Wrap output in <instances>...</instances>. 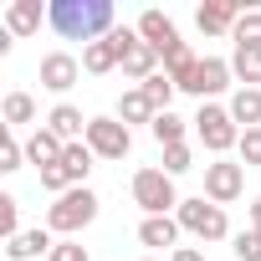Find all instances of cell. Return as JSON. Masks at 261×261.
<instances>
[{
	"label": "cell",
	"instance_id": "6da1fadb",
	"mask_svg": "<svg viewBox=\"0 0 261 261\" xmlns=\"http://www.w3.org/2000/svg\"><path fill=\"white\" fill-rule=\"evenodd\" d=\"M46 21H51L57 36L82 41V46L118 31V26H113V0H51V6H46Z\"/></svg>",
	"mask_w": 261,
	"mask_h": 261
},
{
	"label": "cell",
	"instance_id": "7a4b0ae2",
	"mask_svg": "<svg viewBox=\"0 0 261 261\" xmlns=\"http://www.w3.org/2000/svg\"><path fill=\"white\" fill-rule=\"evenodd\" d=\"M97 220V195L87 190V185H77V190H67V195H57L51 200V210H46V230L51 236H77V230H87Z\"/></svg>",
	"mask_w": 261,
	"mask_h": 261
},
{
	"label": "cell",
	"instance_id": "3957f363",
	"mask_svg": "<svg viewBox=\"0 0 261 261\" xmlns=\"http://www.w3.org/2000/svg\"><path fill=\"white\" fill-rule=\"evenodd\" d=\"M174 220H179V230H190L195 241H225L230 236V220H225V210L215 205V200H179V210H174Z\"/></svg>",
	"mask_w": 261,
	"mask_h": 261
},
{
	"label": "cell",
	"instance_id": "277c9868",
	"mask_svg": "<svg viewBox=\"0 0 261 261\" xmlns=\"http://www.w3.org/2000/svg\"><path fill=\"white\" fill-rule=\"evenodd\" d=\"M190 123H195V134H200V144H205L210 154H225V149L241 144V128H236L230 108H220V102H200V113H195Z\"/></svg>",
	"mask_w": 261,
	"mask_h": 261
},
{
	"label": "cell",
	"instance_id": "5b68a950",
	"mask_svg": "<svg viewBox=\"0 0 261 261\" xmlns=\"http://www.w3.org/2000/svg\"><path fill=\"white\" fill-rule=\"evenodd\" d=\"M134 205H139L144 215H169V210H179L174 179H169L164 169H139V174H134Z\"/></svg>",
	"mask_w": 261,
	"mask_h": 261
},
{
	"label": "cell",
	"instance_id": "8992f818",
	"mask_svg": "<svg viewBox=\"0 0 261 261\" xmlns=\"http://www.w3.org/2000/svg\"><path fill=\"white\" fill-rule=\"evenodd\" d=\"M241 190H246V164H230V159L205 164V200H215L225 210L230 200H241Z\"/></svg>",
	"mask_w": 261,
	"mask_h": 261
},
{
	"label": "cell",
	"instance_id": "52a82bcc",
	"mask_svg": "<svg viewBox=\"0 0 261 261\" xmlns=\"http://www.w3.org/2000/svg\"><path fill=\"white\" fill-rule=\"evenodd\" d=\"M87 149L97 159H123L128 149H134V134H128L118 118H92L87 123Z\"/></svg>",
	"mask_w": 261,
	"mask_h": 261
},
{
	"label": "cell",
	"instance_id": "ba28073f",
	"mask_svg": "<svg viewBox=\"0 0 261 261\" xmlns=\"http://www.w3.org/2000/svg\"><path fill=\"white\" fill-rule=\"evenodd\" d=\"M241 16H246V11L236 6V0H205V6L195 11V26H200L205 36H230Z\"/></svg>",
	"mask_w": 261,
	"mask_h": 261
},
{
	"label": "cell",
	"instance_id": "9c48e42d",
	"mask_svg": "<svg viewBox=\"0 0 261 261\" xmlns=\"http://www.w3.org/2000/svg\"><path fill=\"white\" fill-rule=\"evenodd\" d=\"M77 77H82V62L72 51H46L41 57V87L67 92V87H77Z\"/></svg>",
	"mask_w": 261,
	"mask_h": 261
},
{
	"label": "cell",
	"instance_id": "30bf717a",
	"mask_svg": "<svg viewBox=\"0 0 261 261\" xmlns=\"http://www.w3.org/2000/svg\"><path fill=\"white\" fill-rule=\"evenodd\" d=\"M134 31H139V36L159 51V62H164V51H174V46H179V31H174V21H169L164 11H144Z\"/></svg>",
	"mask_w": 261,
	"mask_h": 261
},
{
	"label": "cell",
	"instance_id": "8fae6325",
	"mask_svg": "<svg viewBox=\"0 0 261 261\" xmlns=\"http://www.w3.org/2000/svg\"><path fill=\"white\" fill-rule=\"evenodd\" d=\"M230 62H220V57H200V67H195V82H190V92L205 102V97H215V92H225L230 87Z\"/></svg>",
	"mask_w": 261,
	"mask_h": 261
},
{
	"label": "cell",
	"instance_id": "7c38bea8",
	"mask_svg": "<svg viewBox=\"0 0 261 261\" xmlns=\"http://www.w3.org/2000/svg\"><path fill=\"white\" fill-rule=\"evenodd\" d=\"M87 123H92V118H82V108H72V102H57V108L46 113V128H51L62 144H82V139H87Z\"/></svg>",
	"mask_w": 261,
	"mask_h": 261
},
{
	"label": "cell",
	"instance_id": "4fadbf2b",
	"mask_svg": "<svg viewBox=\"0 0 261 261\" xmlns=\"http://www.w3.org/2000/svg\"><path fill=\"white\" fill-rule=\"evenodd\" d=\"M139 241H144L149 251H179V220H174V215H144Z\"/></svg>",
	"mask_w": 261,
	"mask_h": 261
},
{
	"label": "cell",
	"instance_id": "5bb4252c",
	"mask_svg": "<svg viewBox=\"0 0 261 261\" xmlns=\"http://www.w3.org/2000/svg\"><path fill=\"white\" fill-rule=\"evenodd\" d=\"M118 67H123V77H134V82L144 87V82H149V77L159 72V51H154V46H149V41L139 36L134 46H128V51H123V62H118Z\"/></svg>",
	"mask_w": 261,
	"mask_h": 261
},
{
	"label": "cell",
	"instance_id": "9a60e30c",
	"mask_svg": "<svg viewBox=\"0 0 261 261\" xmlns=\"http://www.w3.org/2000/svg\"><path fill=\"white\" fill-rule=\"evenodd\" d=\"M62 154H67V144H62V139L51 134V128H46V123H41V128H36V134L26 139V159H31L36 169H51V164H62Z\"/></svg>",
	"mask_w": 261,
	"mask_h": 261
},
{
	"label": "cell",
	"instance_id": "2e32d148",
	"mask_svg": "<svg viewBox=\"0 0 261 261\" xmlns=\"http://www.w3.org/2000/svg\"><path fill=\"white\" fill-rule=\"evenodd\" d=\"M51 230H21L16 241H6V256L11 261H36V256H51Z\"/></svg>",
	"mask_w": 261,
	"mask_h": 261
},
{
	"label": "cell",
	"instance_id": "e0dca14e",
	"mask_svg": "<svg viewBox=\"0 0 261 261\" xmlns=\"http://www.w3.org/2000/svg\"><path fill=\"white\" fill-rule=\"evenodd\" d=\"M154 118H159V108L144 97V87H134V92L118 97V123H123V128H134V123H149V128H154Z\"/></svg>",
	"mask_w": 261,
	"mask_h": 261
},
{
	"label": "cell",
	"instance_id": "ac0fdd59",
	"mask_svg": "<svg viewBox=\"0 0 261 261\" xmlns=\"http://www.w3.org/2000/svg\"><path fill=\"white\" fill-rule=\"evenodd\" d=\"M230 118H236L241 134H246V128H261V87H236V97H230Z\"/></svg>",
	"mask_w": 261,
	"mask_h": 261
},
{
	"label": "cell",
	"instance_id": "d6986e66",
	"mask_svg": "<svg viewBox=\"0 0 261 261\" xmlns=\"http://www.w3.org/2000/svg\"><path fill=\"white\" fill-rule=\"evenodd\" d=\"M118 62H123V51L113 46V36H102V41H87V46H82V72H92V77L113 72Z\"/></svg>",
	"mask_w": 261,
	"mask_h": 261
},
{
	"label": "cell",
	"instance_id": "ffe728a7",
	"mask_svg": "<svg viewBox=\"0 0 261 261\" xmlns=\"http://www.w3.org/2000/svg\"><path fill=\"white\" fill-rule=\"evenodd\" d=\"M36 26H41V0H11L6 31H11V36H31Z\"/></svg>",
	"mask_w": 261,
	"mask_h": 261
},
{
	"label": "cell",
	"instance_id": "44dd1931",
	"mask_svg": "<svg viewBox=\"0 0 261 261\" xmlns=\"http://www.w3.org/2000/svg\"><path fill=\"white\" fill-rule=\"evenodd\" d=\"M92 159H97V154L87 149V139H82V144H67V154H62V174L72 179V190H77V185H87V174H92Z\"/></svg>",
	"mask_w": 261,
	"mask_h": 261
},
{
	"label": "cell",
	"instance_id": "7402d4cb",
	"mask_svg": "<svg viewBox=\"0 0 261 261\" xmlns=\"http://www.w3.org/2000/svg\"><path fill=\"white\" fill-rule=\"evenodd\" d=\"M230 72L241 77V87H261V46H236Z\"/></svg>",
	"mask_w": 261,
	"mask_h": 261
},
{
	"label": "cell",
	"instance_id": "603a6c76",
	"mask_svg": "<svg viewBox=\"0 0 261 261\" xmlns=\"http://www.w3.org/2000/svg\"><path fill=\"white\" fill-rule=\"evenodd\" d=\"M149 134L159 139V149H174V144H185V118H179V113H159Z\"/></svg>",
	"mask_w": 261,
	"mask_h": 261
},
{
	"label": "cell",
	"instance_id": "cb8c5ba5",
	"mask_svg": "<svg viewBox=\"0 0 261 261\" xmlns=\"http://www.w3.org/2000/svg\"><path fill=\"white\" fill-rule=\"evenodd\" d=\"M174 92H179V87L169 82V72H154V77L144 82V97H149V102H154L159 113H169V102H174Z\"/></svg>",
	"mask_w": 261,
	"mask_h": 261
},
{
	"label": "cell",
	"instance_id": "d4e9b609",
	"mask_svg": "<svg viewBox=\"0 0 261 261\" xmlns=\"http://www.w3.org/2000/svg\"><path fill=\"white\" fill-rule=\"evenodd\" d=\"M36 118V97L31 92H11L6 97V128H21V123H31Z\"/></svg>",
	"mask_w": 261,
	"mask_h": 261
},
{
	"label": "cell",
	"instance_id": "484cf974",
	"mask_svg": "<svg viewBox=\"0 0 261 261\" xmlns=\"http://www.w3.org/2000/svg\"><path fill=\"white\" fill-rule=\"evenodd\" d=\"M230 41H236V46H261V11H246V16L236 21Z\"/></svg>",
	"mask_w": 261,
	"mask_h": 261
},
{
	"label": "cell",
	"instance_id": "4316f807",
	"mask_svg": "<svg viewBox=\"0 0 261 261\" xmlns=\"http://www.w3.org/2000/svg\"><path fill=\"white\" fill-rule=\"evenodd\" d=\"M16 215H21V200H16V195H0V236H6V241H16V236H21Z\"/></svg>",
	"mask_w": 261,
	"mask_h": 261
},
{
	"label": "cell",
	"instance_id": "83f0119b",
	"mask_svg": "<svg viewBox=\"0 0 261 261\" xmlns=\"http://www.w3.org/2000/svg\"><path fill=\"white\" fill-rule=\"evenodd\" d=\"M185 169H195V154H190V144H174V149H164V174L174 179V174H185Z\"/></svg>",
	"mask_w": 261,
	"mask_h": 261
},
{
	"label": "cell",
	"instance_id": "f1b7e54d",
	"mask_svg": "<svg viewBox=\"0 0 261 261\" xmlns=\"http://www.w3.org/2000/svg\"><path fill=\"white\" fill-rule=\"evenodd\" d=\"M236 149H241V164H246V169H256V164H261V128H246Z\"/></svg>",
	"mask_w": 261,
	"mask_h": 261
},
{
	"label": "cell",
	"instance_id": "f546056e",
	"mask_svg": "<svg viewBox=\"0 0 261 261\" xmlns=\"http://www.w3.org/2000/svg\"><path fill=\"white\" fill-rule=\"evenodd\" d=\"M230 251H236V261H261V230H241Z\"/></svg>",
	"mask_w": 261,
	"mask_h": 261
},
{
	"label": "cell",
	"instance_id": "4dcf8cb0",
	"mask_svg": "<svg viewBox=\"0 0 261 261\" xmlns=\"http://www.w3.org/2000/svg\"><path fill=\"white\" fill-rule=\"evenodd\" d=\"M36 174H41V190H46V195H67V190H72V179L62 174V164H51V169H36Z\"/></svg>",
	"mask_w": 261,
	"mask_h": 261
},
{
	"label": "cell",
	"instance_id": "1f68e13d",
	"mask_svg": "<svg viewBox=\"0 0 261 261\" xmlns=\"http://www.w3.org/2000/svg\"><path fill=\"white\" fill-rule=\"evenodd\" d=\"M21 159H26V144H16V139L6 134V144H0V169L11 174V169H21Z\"/></svg>",
	"mask_w": 261,
	"mask_h": 261
},
{
	"label": "cell",
	"instance_id": "d6a6232c",
	"mask_svg": "<svg viewBox=\"0 0 261 261\" xmlns=\"http://www.w3.org/2000/svg\"><path fill=\"white\" fill-rule=\"evenodd\" d=\"M46 261H87V246H77V241H57Z\"/></svg>",
	"mask_w": 261,
	"mask_h": 261
},
{
	"label": "cell",
	"instance_id": "836d02e7",
	"mask_svg": "<svg viewBox=\"0 0 261 261\" xmlns=\"http://www.w3.org/2000/svg\"><path fill=\"white\" fill-rule=\"evenodd\" d=\"M169 261H205V251L200 246H179V251H169Z\"/></svg>",
	"mask_w": 261,
	"mask_h": 261
},
{
	"label": "cell",
	"instance_id": "e575fe53",
	"mask_svg": "<svg viewBox=\"0 0 261 261\" xmlns=\"http://www.w3.org/2000/svg\"><path fill=\"white\" fill-rule=\"evenodd\" d=\"M251 230H261V195L251 200Z\"/></svg>",
	"mask_w": 261,
	"mask_h": 261
},
{
	"label": "cell",
	"instance_id": "d590c367",
	"mask_svg": "<svg viewBox=\"0 0 261 261\" xmlns=\"http://www.w3.org/2000/svg\"><path fill=\"white\" fill-rule=\"evenodd\" d=\"M144 261H159V256H144Z\"/></svg>",
	"mask_w": 261,
	"mask_h": 261
}]
</instances>
